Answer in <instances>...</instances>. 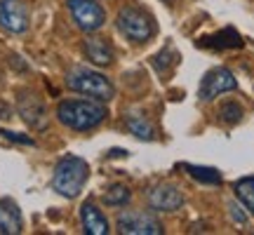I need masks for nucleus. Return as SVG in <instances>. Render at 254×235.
<instances>
[{"instance_id": "nucleus-23", "label": "nucleus", "mask_w": 254, "mask_h": 235, "mask_svg": "<svg viewBox=\"0 0 254 235\" xmlns=\"http://www.w3.org/2000/svg\"><path fill=\"white\" fill-rule=\"evenodd\" d=\"M0 118H9V109L2 106V104H0Z\"/></svg>"}, {"instance_id": "nucleus-16", "label": "nucleus", "mask_w": 254, "mask_h": 235, "mask_svg": "<svg viewBox=\"0 0 254 235\" xmlns=\"http://www.w3.org/2000/svg\"><path fill=\"white\" fill-rule=\"evenodd\" d=\"M182 170L189 174L190 179L200 181V183H209V186H217V183H221V174H219V170H214V167H202V165L184 163Z\"/></svg>"}, {"instance_id": "nucleus-6", "label": "nucleus", "mask_w": 254, "mask_h": 235, "mask_svg": "<svg viewBox=\"0 0 254 235\" xmlns=\"http://www.w3.org/2000/svg\"><path fill=\"white\" fill-rule=\"evenodd\" d=\"M238 90V80L236 75L224 68V66H219V68H212L202 75V80H200V87H198V99L200 101H212L217 99L219 94H224V92H233Z\"/></svg>"}, {"instance_id": "nucleus-4", "label": "nucleus", "mask_w": 254, "mask_h": 235, "mask_svg": "<svg viewBox=\"0 0 254 235\" xmlns=\"http://www.w3.org/2000/svg\"><path fill=\"white\" fill-rule=\"evenodd\" d=\"M116 26H118V31L129 43H136V45H141V43H146V40H151V38L155 36L153 17L139 7L120 9L118 19H116Z\"/></svg>"}, {"instance_id": "nucleus-9", "label": "nucleus", "mask_w": 254, "mask_h": 235, "mask_svg": "<svg viewBox=\"0 0 254 235\" xmlns=\"http://www.w3.org/2000/svg\"><path fill=\"white\" fill-rule=\"evenodd\" d=\"M17 109L21 120L26 125H31L33 129H45L47 127V109L38 94H33V92H19Z\"/></svg>"}, {"instance_id": "nucleus-18", "label": "nucleus", "mask_w": 254, "mask_h": 235, "mask_svg": "<svg viewBox=\"0 0 254 235\" xmlns=\"http://www.w3.org/2000/svg\"><path fill=\"white\" fill-rule=\"evenodd\" d=\"M236 198L240 200L243 207L254 214V176H243L240 181H236Z\"/></svg>"}, {"instance_id": "nucleus-21", "label": "nucleus", "mask_w": 254, "mask_h": 235, "mask_svg": "<svg viewBox=\"0 0 254 235\" xmlns=\"http://www.w3.org/2000/svg\"><path fill=\"white\" fill-rule=\"evenodd\" d=\"M0 136H5L9 141H14V144H24V146H33L36 141L26 134H19V132H9V129H0Z\"/></svg>"}, {"instance_id": "nucleus-8", "label": "nucleus", "mask_w": 254, "mask_h": 235, "mask_svg": "<svg viewBox=\"0 0 254 235\" xmlns=\"http://www.w3.org/2000/svg\"><path fill=\"white\" fill-rule=\"evenodd\" d=\"M146 200L155 212H177L184 205V193L174 183H155L148 188Z\"/></svg>"}, {"instance_id": "nucleus-11", "label": "nucleus", "mask_w": 254, "mask_h": 235, "mask_svg": "<svg viewBox=\"0 0 254 235\" xmlns=\"http://www.w3.org/2000/svg\"><path fill=\"white\" fill-rule=\"evenodd\" d=\"M195 45L205 47V50H240L245 45V40H243V36L233 26H226L221 31H217V33H212V36L198 38Z\"/></svg>"}, {"instance_id": "nucleus-12", "label": "nucleus", "mask_w": 254, "mask_h": 235, "mask_svg": "<svg viewBox=\"0 0 254 235\" xmlns=\"http://www.w3.org/2000/svg\"><path fill=\"white\" fill-rule=\"evenodd\" d=\"M24 231V219L19 212V205L9 198H0V233L17 235Z\"/></svg>"}, {"instance_id": "nucleus-17", "label": "nucleus", "mask_w": 254, "mask_h": 235, "mask_svg": "<svg viewBox=\"0 0 254 235\" xmlns=\"http://www.w3.org/2000/svg\"><path fill=\"white\" fill-rule=\"evenodd\" d=\"M177 63H179V55H177V50H174L172 45H165L163 50L153 57V66L160 75H170Z\"/></svg>"}, {"instance_id": "nucleus-2", "label": "nucleus", "mask_w": 254, "mask_h": 235, "mask_svg": "<svg viewBox=\"0 0 254 235\" xmlns=\"http://www.w3.org/2000/svg\"><path fill=\"white\" fill-rule=\"evenodd\" d=\"M87 179H90V165L78 155H64L52 174V188L64 198L73 200L80 195Z\"/></svg>"}, {"instance_id": "nucleus-22", "label": "nucleus", "mask_w": 254, "mask_h": 235, "mask_svg": "<svg viewBox=\"0 0 254 235\" xmlns=\"http://www.w3.org/2000/svg\"><path fill=\"white\" fill-rule=\"evenodd\" d=\"M228 212H231V219H233L236 224H240V226H247V214L243 212V207H240V205L231 202V205H228Z\"/></svg>"}, {"instance_id": "nucleus-20", "label": "nucleus", "mask_w": 254, "mask_h": 235, "mask_svg": "<svg viewBox=\"0 0 254 235\" xmlns=\"http://www.w3.org/2000/svg\"><path fill=\"white\" fill-rule=\"evenodd\" d=\"M243 116H245V111L238 101H224L219 106V120L226 122V125H238L243 120Z\"/></svg>"}, {"instance_id": "nucleus-5", "label": "nucleus", "mask_w": 254, "mask_h": 235, "mask_svg": "<svg viewBox=\"0 0 254 235\" xmlns=\"http://www.w3.org/2000/svg\"><path fill=\"white\" fill-rule=\"evenodd\" d=\"M66 7L71 12L75 26L85 33H94L106 24V9L97 0H66Z\"/></svg>"}, {"instance_id": "nucleus-24", "label": "nucleus", "mask_w": 254, "mask_h": 235, "mask_svg": "<svg viewBox=\"0 0 254 235\" xmlns=\"http://www.w3.org/2000/svg\"><path fill=\"white\" fill-rule=\"evenodd\" d=\"M167 2H170V0H167Z\"/></svg>"}, {"instance_id": "nucleus-13", "label": "nucleus", "mask_w": 254, "mask_h": 235, "mask_svg": "<svg viewBox=\"0 0 254 235\" xmlns=\"http://www.w3.org/2000/svg\"><path fill=\"white\" fill-rule=\"evenodd\" d=\"M80 224L87 235H106L111 231L109 219L101 214V209L94 202H85L80 207Z\"/></svg>"}, {"instance_id": "nucleus-1", "label": "nucleus", "mask_w": 254, "mask_h": 235, "mask_svg": "<svg viewBox=\"0 0 254 235\" xmlns=\"http://www.w3.org/2000/svg\"><path fill=\"white\" fill-rule=\"evenodd\" d=\"M109 116V111L104 104L99 101H87V99H68L62 101L57 106V120L62 122L64 127L68 129H75V132H87V129H94L99 127Z\"/></svg>"}, {"instance_id": "nucleus-7", "label": "nucleus", "mask_w": 254, "mask_h": 235, "mask_svg": "<svg viewBox=\"0 0 254 235\" xmlns=\"http://www.w3.org/2000/svg\"><path fill=\"white\" fill-rule=\"evenodd\" d=\"M118 233L123 235H160L163 233V226L160 221L146 212H120L118 214Z\"/></svg>"}, {"instance_id": "nucleus-10", "label": "nucleus", "mask_w": 254, "mask_h": 235, "mask_svg": "<svg viewBox=\"0 0 254 235\" xmlns=\"http://www.w3.org/2000/svg\"><path fill=\"white\" fill-rule=\"evenodd\" d=\"M0 28L7 33H24L28 28V7L21 0H0Z\"/></svg>"}, {"instance_id": "nucleus-3", "label": "nucleus", "mask_w": 254, "mask_h": 235, "mask_svg": "<svg viewBox=\"0 0 254 235\" xmlns=\"http://www.w3.org/2000/svg\"><path fill=\"white\" fill-rule=\"evenodd\" d=\"M66 87L71 92L92 97V99H97V101H109L116 94L113 82L104 73L85 68V66H73L71 71L66 73Z\"/></svg>"}, {"instance_id": "nucleus-14", "label": "nucleus", "mask_w": 254, "mask_h": 235, "mask_svg": "<svg viewBox=\"0 0 254 235\" xmlns=\"http://www.w3.org/2000/svg\"><path fill=\"white\" fill-rule=\"evenodd\" d=\"M82 52L90 59L92 63L97 66H109L113 61V47L104 40V38H87L85 45H82Z\"/></svg>"}, {"instance_id": "nucleus-19", "label": "nucleus", "mask_w": 254, "mask_h": 235, "mask_svg": "<svg viewBox=\"0 0 254 235\" xmlns=\"http://www.w3.org/2000/svg\"><path fill=\"white\" fill-rule=\"evenodd\" d=\"M129 200H132V190L123 183H116L104 193V205H109V207H125Z\"/></svg>"}, {"instance_id": "nucleus-15", "label": "nucleus", "mask_w": 254, "mask_h": 235, "mask_svg": "<svg viewBox=\"0 0 254 235\" xmlns=\"http://www.w3.org/2000/svg\"><path fill=\"white\" fill-rule=\"evenodd\" d=\"M125 127L134 136L144 139V141H153V139H155L153 125H151V122H148V120H146L141 113H129V116L125 118Z\"/></svg>"}]
</instances>
